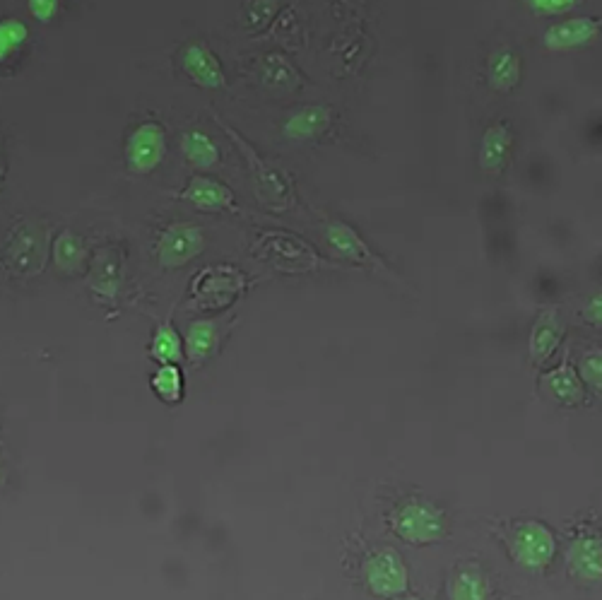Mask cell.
Instances as JSON below:
<instances>
[{
  "mask_svg": "<svg viewBox=\"0 0 602 600\" xmlns=\"http://www.w3.org/2000/svg\"><path fill=\"white\" fill-rule=\"evenodd\" d=\"M509 552L518 567L540 572L550 567L557 555V540L554 533L540 521H523L509 535Z\"/></svg>",
  "mask_w": 602,
  "mask_h": 600,
  "instance_id": "cell-1",
  "label": "cell"
},
{
  "mask_svg": "<svg viewBox=\"0 0 602 600\" xmlns=\"http://www.w3.org/2000/svg\"><path fill=\"white\" fill-rule=\"evenodd\" d=\"M393 528L400 538L412 545H429L444 538L446 519L444 511L436 504L424 502V499H412L395 511Z\"/></svg>",
  "mask_w": 602,
  "mask_h": 600,
  "instance_id": "cell-2",
  "label": "cell"
},
{
  "mask_svg": "<svg viewBox=\"0 0 602 600\" xmlns=\"http://www.w3.org/2000/svg\"><path fill=\"white\" fill-rule=\"evenodd\" d=\"M364 584L379 598H400L410 584L405 560L393 547H383L364 562Z\"/></svg>",
  "mask_w": 602,
  "mask_h": 600,
  "instance_id": "cell-3",
  "label": "cell"
},
{
  "mask_svg": "<svg viewBox=\"0 0 602 600\" xmlns=\"http://www.w3.org/2000/svg\"><path fill=\"white\" fill-rule=\"evenodd\" d=\"M244 285L246 278L241 270L229 266L208 268L193 282V297H196V304L200 309L220 311L239 297Z\"/></svg>",
  "mask_w": 602,
  "mask_h": 600,
  "instance_id": "cell-4",
  "label": "cell"
},
{
  "mask_svg": "<svg viewBox=\"0 0 602 600\" xmlns=\"http://www.w3.org/2000/svg\"><path fill=\"white\" fill-rule=\"evenodd\" d=\"M167 152V135L159 123H140L135 131L128 135L126 143V162L128 169L135 174H150L159 167Z\"/></svg>",
  "mask_w": 602,
  "mask_h": 600,
  "instance_id": "cell-5",
  "label": "cell"
},
{
  "mask_svg": "<svg viewBox=\"0 0 602 600\" xmlns=\"http://www.w3.org/2000/svg\"><path fill=\"white\" fill-rule=\"evenodd\" d=\"M205 246L203 229L188 222H176L167 227L157 241V258L162 268H181L193 261Z\"/></svg>",
  "mask_w": 602,
  "mask_h": 600,
  "instance_id": "cell-6",
  "label": "cell"
},
{
  "mask_svg": "<svg viewBox=\"0 0 602 600\" xmlns=\"http://www.w3.org/2000/svg\"><path fill=\"white\" fill-rule=\"evenodd\" d=\"M258 249L263 251V256H273L275 263H280V266L285 268L306 270V268H314L318 263L314 251H311L304 241L285 237V234H277V232L265 234L261 244H258Z\"/></svg>",
  "mask_w": 602,
  "mask_h": 600,
  "instance_id": "cell-7",
  "label": "cell"
},
{
  "mask_svg": "<svg viewBox=\"0 0 602 600\" xmlns=\"http://www.w3.org/2000/svg\"><path fill=\"white\" fill-rule=\"evenodd\" d=\"M566 564L574 579L595 584L602 576V555L598 538H576L566 552Z\"/></svg>",
  "mask_w": 602,
  "mask_h": 600,
  "instance_id": "cell-8",
  "label": "cell"
},
{
  "mask_svg": "<svg viewBox=\"0 0 602 600\" xmlns=\"http://www.w3.org/2000/svg\"><path fill=\"white\" fill-rule=\"evenodd\" d=\"M184 70L191 75L198 85L203 87H222L224 85V73L220 61L205 44H188L184 49Z\"/></svg>",
  "mask_w": 602,
  "mask_h": 600,
  "instance_id": "cell-9",
  "label": "cell"
},
{
  "mask_svg": "<svg viewBox=\"0 0 602 600\" xmlns=\"http://www.w3.org/2000/svg\"><path fill=\"white\" fill-rule=\"evenodd\" d=\"M598 34V25L590 17H574V20L557 22L545 32V44L550 49H574V46L588 44Z\"/></svg>",
  "mask_w": 602,
  "mask_h": 600,
  "instance_id": "cell-10",
  "label": "cell"
},
{
  "mask_svg": "<svg viewBox=\"0 0 602 600\" xmlns=\"http://www.w3.org/2000/svg\"><path fill=\"white\" fill-rule=\"evenodd\" d=\"M492 584L480 567H460L448 581V598L451 600H489Z\"/></svg>",
  "mask_w": 602,
  "mask_h": 600,
  "instance_id": "cell-11",
  "label": "cell"
},
{
  "mask_svg": "<svg viewBox=\"0 0 602 600\" xmlns=\"http://www.w3.org/2000/svg\"><path fill=\"white\" fill-rule=\"evenodd\" d=\"M184 198L200 210H224L234 205L232 191L220 184V181L205 179V176H198V179H193L191 184H188Z\"/></svg>",
  "mask_w": 602,
  "mask_h": 600,
  "instance_id": "cell-12",
  "label": "cell"
},
{
  "mask_svg": "<svg viewBox=\"0 0 602 600\" xmlns=\"http://www.w3.org/2000/svg\"><path fill=\"white\" fill-rule=\"evenodd\" d=\"M328 241L340 256L350 258L354 263L376 261L369 246L364 244V239L357 234V229L345 225V222H333V225L328 227Z\"/></svg>",
  "mask_w": 602,
  "mask_h": 600,
  "instance_id": "cell-13",
  "label": "cell"
},
{
  "mask_svg": "<svg viewBox=\"0 0 602 600\" xmlns=\"http://www.w3.org/2000/svg\"><path fill=\"white\" fill-rule=\"evenodd\" d=\"M330 126V111L326 107H306L289 116L285 135L292 140H309L321 135Z\"/></svg>",
  "mask_w": 602,
  "mask_h": 600,
  "instance_id": "cell-14",
  "label": "cell"
},
{
  "mask_svg": "<svg viewBox=\"0 0 602 600\" xmlns=\"http://www.w3.org/2000/svg\"><path fill=\"white\" fill-rule=\"evenodd\" d=\"M511 150V131L504 123H494L492 128H487L485 138L480 145V164L487 172H497L504 167L506 155Z\"/></svg>",
  "mask_w": 602,
  "mask_h": 600,
  "instance_id": "cell-15",
  "label": "cell"
},
{
  "mask_svg": "<svg viewBox=\"0 0 602 600\" xmlns=\"http://www.w3.org/2000/svg\"><path fill=\"white\" fill-rule=\"evenodd\" d=\"M487 75L497 90H511L521 80V58L509 49H499L489 56Z\"/></svg>",
  "mask_w": 602,
  "mask_h": 600,
  "instance_id": "cell-16",
  "label": "cell"
},
{
  "mask_svg": "<svg viewBox=\"0 0 602 600\" xmlns=\"http://www.w3.org/2000/svg\"><path fill=\"white\" fill-rule=\"evenodd\" d=\"M559 340H562V326L554 314L540 316V321L535 323L533 333H530V352L537 362H545L547 357H552V352L557 350Z\"/></svg>",
  "mask_w": 602,
  "mask_h": 600,
  "instance_id": "cell-17",
  "label": "cell"
},
{
  "mask_svg": "<svg viewBox=\"0 0 602 600\" xmlns=\"http://www.w3.org/2000/svg\"><path fill=\"white\" fill-rule=\"evenodd\" d=\"M545 386L550 388V393L559 400V403H566V405H578L583 400V396H586L581 379H578V374L571 367H559L547 374Z\"/></svg>",
  "mask_w": 602,
  "mask_h": 600,
  "instance_id": "cell-18",
  "label": "cell"
},
{
  "mask_svg": "<svg viewBox=\"0 0 602 600\" xmlns=\"http://www.w3.org/2000/svg\"><path fill=\"white\" fill-rule=\"evenodd\" d=\"M217 340V326L212 321H193L186 333V355L191 360H205Z\"/></svg>",
  "mask_w": 602,
  "mask_h": 600,
  "instance_id": "cell-19",
  "label": "cell"
},
{
  "mask_svg": "<svg viewBox=\"0 0 602 600\" xmlns=\"http://www.w3.org/2000/svg\"><path fill=\"white\" fill-rule=\"evenodd\" d=\"M184 155L188 157V162L196 164V167H212V164H217L220 160V150H217V145L212 143V138L208 133H200V131H191L184 135Z\"/></svg>",
  "mask_w": 602,
  "mask_h": 600,
  "instance_id": "cell-20",
  "label": "cell"
},
{
  "mask_svg": "<svg viewBox=\"0 0 602 600\" xmlns=\"http://www.w3.org/2000/svg\"><path fill=\"white\" fill-rule=\"evenodd\" d=\"M152 391L157 393L164 403H179L184 396V374L176 364H162L152 376Z\"/></svg>",
  "mask_w": 602,
  "mask_h": 600,
  "instance_id": "cell-21",
  "label": "cell"
},
{
  "mask_svg": "<svg viewBox=\"0 0 602 600\" xmlns=\"http://www.w3.org/2000/svg\"><path fill=\"white\" fill-rule=\"evenodd\" d=\"M150 355H152V360H157L159 364L179 362L181 355H184V350H181L179 333H176L171 326H159L155 338H152Z\"/></svg>",
  "mask_w": 602,
  "mask_h": 600,
  "instance_id": "cell-22",
  "label": "cell"
},
{
  "mask_svg": "<svg viewBox=\"0 0 602 600\" xmlns=\"http://www.w3.org/2000/svg\"><path fill=\"white\" fill-rule=\"evenodd\" d=\"M27 39H29V29L25 22L15 20V17H5V20H0V63L8 61L10 56L17 54V51L25 46Z\"/></svg>",
  "mask_w": 602,
  "mask_h": 600,
  "instance_id": "cell-23",
  "label": "cell"
},
{
  "mask_svg": "<svg viewBox=\"0 0 602 600\" xmlns=\"http://www.w3.org/2000/svg\"><path fill=\"white\" fill-rule=\"evenodd\" d=\"M56 263L58 268L63 270H75L80 266L82 261V241L78 237H73V234L66 232L61 234L56 241Z\"/></svg>",
  "mask_w": 602,
  "mask_h": 600,
  "instance_id": "cell-24",
  "label": "cell"
},
{
  "mask_svg": "<svg viewBox=\"0 0 602 600\" xmlns=\"http://www.w3.org/2000/svg\"><path fill=\"white\" fill-rule=\"evenodd\" d=\"M581 376L586 381V386L593 388L595 393H600L602 388V357L600 352H590L581 360Z\"/></svg>",
  "mask_w": 602,
  "mask_h": 600,
  "instance_id": "cell-25",
  "label": "cell"
},
{
  "mask_svg": "<svg viewBox=\"0 0 602 600\" xmlns=\"http://www.w3.org/2000/svg\"><path fill=\"white\" fill-rule=\"evenodd\" d=\"M530 8L540 15H562L574 8V0H530Z\"/></svg>",
  "mask_w": 602,
  "mask_h": 600,
  "instance_id": "cell-26",
  "label": "cell"
},
{
  "mask_svg": "<svg viewBox=\"0 0 602 600\" xmlns=\"http://www.w3.org/2000/svg\"><path fill=\"white\" fill-rule=\"evenodd\" d=\"M58 10H61V5L56 0H29V13L39 22H51L58 15Z\"/></svg>",
  "mask_w": 602,
  "mask_h": 600,
  "instance_id": "cell-27",
  "label": "cell"
},
{
  "mask_svg": "<svg viewBox=\"0 0 602 600\" xmlns=\"http://www.w3.org/2000/svg\"><path fill=\"white\" fill-rule=\"evenodd\" d=\"M600 316H602V302H600L598 294H595V297L590 299V304L586 307V319L593 321V323H600Z\"/></svg>",
  "mask_w": 602,
  "mask_h": 600,
  "instance_id": "cell-28",
  "label": "cell"
},
{
  "mask_svg": "<svg viewBox=\"0 0 602 600\" xmlns=\"http://www.w3.org/2000/svg\"><path fill=\"white\" fill-rule=\"evenodd\" d=\"M3 179H5V157H3V147H0V188H3Z\"/></svg>",
  "mask_w": 602,
  "mask_h": 600,
  "instance_id": "cell-29",
  "label": "cell"
},
{
  "mask_svg": "<svg viewBox=\"0 0 602 600\" xmlns=\"http://www.w3.org/2000/svg\"><path fill=\"white\" fill-rule=\"evenodd\" d=\"M398 600H422L419 596H403V598H398Z\"/></svg>",
  "mask_w": 602,
  "mask_h": 600,
  "instance_id": "cell-30",
  "label": "cell"
}]
</instances>
